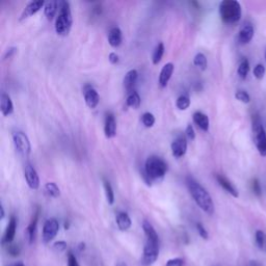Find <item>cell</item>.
<instances>
[{"instance_id": "cell-14", "label": "cell", "mask_w": 266, "mask_h": 266, "mask_svg": "<svg viewBox=\"0 0 266 266\" xmlns=\"http://www.w3.org/2000/svg\"><path fill=\"white\" fill-rule=\"evenodd\" d=\"M16 231H17V220L15 217H12L10 219L9 225L6 229V232H5V235L3 238V243L4 244H11L15 238Z\"/></svg>"}, {"instance_id": "cell-2", "label": "cell", "mask_w": 266, "mask_h": 266, "mask_svg": "<svg viewBox=\"0 0 266 266\" xmlns=\"http://www.w3.org/2000/svg\"><path fill=\"white\" fill-rule=\"evenodd\" d=\"M59 16L56 21V31L59 35H68L72 27V14H71L70 4L68 2H59Z\"/></svg>"}, {"instance_id": "cell-4", "label": "cell", "mask_w": 266, "mask_h": 266, "mask_svg": "<svg viewBox=\"0 0 266 266\" xmlns=\"http://www.w3.org/2000/svg\"><path fill=\"white\" fill-rule=\"evenodd\" d=\"M241 6L236 0H224L220 5V15L222 20L226 23L233 24L240 20Z\"/></svg>"}, {"instance_id": "cell-1", "label": "cell", "mask_w": 266, "mask_h": 266, "mask_svg": "<svg viewBox=\"0 0 266 266\" xmlns=\"http://www.w3.org/2000/svg\"><path fill=\"white\" fill-rule=\"evenodd\" d=\"M186 185L191 194V197L193 198L194 202L197 203V205L205 212V214L209 216L214 215L215 204L209 192L198 181L191 178V177H187L186 178Z\"/></svg>"}, {"instance_id": "cell-31", "label": "cell", "mask_w": 266, "mask_h": 266, "mask_svg": "<svg viewBox=\"0 0 266 266\" xmlns=\"http://www.w3.org/2000/svg\"><path fill=\"white\" fill-rule=\"evenodd\" d=\"M104 189H105V196L106 200H108L109 204L113 205L115 203V193L113 190V187L109 181H104Z\"/></svg>"}, {"instance_id": "cell-13", "label": "cell", "mask_w": 266, "mask_h": 266, "mask_svg": "<svg viewBox=\"0 0 266 266\" xmlns=\"http://www.w3.org/2000/svg\"><path fill=\"white\" fill-rule=\"evenodd\" d=\"M104 133L108 138H113L117 134V122L113 114H109L105 119Z\"/></svg>"}, {"instance_id": "cell-35", "label": "cell", "mask_w": 266, "mask_h": 266, "mask_svg": "<svg viewBox=\"0 0 266 266\" xmlns=\"http://www.w3.org/2000/svg\"><path fill=\"white\" fill-rule=\"evenodd\" d=\"M265 75V67L262 64H258L254 69V76L257 79H262Z\"/></svg>"}, {"instance_id": "cell-44", "label": "cell", "mask_w": 266, "mask_h": 266, "mask_svg": "<svg viewBox=\"0 0 266 266\" xmlns=\"http://www.w3.org/2000/svg\"><path fill=\"white\" fill-rule=\"evenodd\" d=\"M109 59H110V62L112 63V64H117L118 62H119V57H118V55H117V53H115V52H112L111 53V55H110V57H109Z\"/></svg>"}, {"instance_id": "cell-6", "label": "cell", "mask_w": 266, "mask_h": 266, "mask_svg": "<svg viewBox=\"0 0 266 266\" xmlns=\"http://www.w3.org/2000/svg\"><path fill=\"white\" fill-rule=\"evenodd\" d=\"M159 256V239H147L143 258H141V265L143 266H151L153 265Z\"/></svg>"}, {"instance_id": "cell-47", "label": "cell", "mask_w": 266, "mask_h": 266, "mask_svg": "<svg viewBox=\"0 0 266 266\" xmlns=\"http://www.w3.org/2000/svg\"><path fill=\"white\" fill-rule=\"evenodd\" d=\"M14 266H24V264H23V263H21V262H19V263H17V264H15Z\"/></svg>"}, {"instance_id": "cell-37", "label": "cell", "mask_w": 266, "mask_h": 266, "mask_svg": "<svg viewBox=\"0 0 266 266\" xmlns=\"http://www.w3.org/2000/svg\"><path fill=\"white\" fill-rule=\"evenodd\" d=\"M68 266H80L78 263L77 257L72 251H70L68 253Z\"/></svg>"}, {"instance_id": "cell-26", "label": "cell", "mask_w": 266, "mask_h": 266, "mask_svg": "<svg viewBox=\"0 0 266 266\" xmlns=\"http://www.w3.org/2000/svg\"><path fill=\"white\" fill-rule=\"evenodd\" d=\"M45 192L51 198H59L61 190L55 182H49L45 185Z\"/></svg>"}, {"instance_id": "cell-46", "label": "cell", "mask_w": 266, "mask_h": 266, "mask_svg": "<svg viewBox=\"0 0 266 266\" xmlns=\"http://www.w3.org/2000/svg\"><path fill=\"white\" fill-rule=\"evenodd\" d=\"M116 266H128V264L126 262H124V261H119Z\"/></svg>"}, {"instance_id": "cell-29", "label": "cell", "mask_w": 266, "mask_h": 266, "mask_svg": "<svg viewBox=\"0 0 266 266\" xmlns=\"http://www.w3.org/2000/svg\"><path fill=\"white\" fill-rule=\"evenodd\" d=\"M255 239H256V244L259 249L266 253V234L263 231H261V230H258L256 232Z\"/></svg>"}, {"instance_id": "cell-24", "label": "cell", "mask_w": 266, "mask_h": 266, "mask_svg": "<svg viewBox=\"0 0 266 266\" xmlns=\"http://www.w3.org/2000/svg\"><path fill=\"white\" fill-rule=\"evenodd\" d=\"M59 9V2H48L44 6V14L48 20H52L55 18Z\"/></svg>"}, {"instance_id": "cell-12", "label": "cell", "mask_w": 266, "mask_h": 266, "mask_svg": "<svg viewBox=\"0 0 266 266\" xmlns=\"http://www.w3.org/2000/svg\"><path fill=\"white\" fill-rule=\"evenodd\" d=\"M254 38V27L251 23H244L238 33V42L241 45L249 44Z\"/></svg>"}, {"instance_id": "cell-7", "label": "cell", "mask_w": 266, "mask_h": 266, "mask_svg": "<svg viewBox=\"0 0 266 266\" xmlns=\"http://www.w3.org/2000/svg\"><path fill=\"white\" fill-rule=\"evenodd\" d=\"M13 139H14V144H15V148L17 152L19 153L22 157L27 158L31 151L30 141L27 135L22 131H16L13 134Z\"/></svg>"}, {"instance_id": "cell-38", "label": "cell", "mask_w": 266, "mask_h": 266, "mask_svg": "<svg viewBox=\"0 0 266 266\" xmlns=\"http://www.w3.org/2000/svg\"><path fill=\"white\" fill-rule=\"evenodd\" d=\"M9 254L13 257H17V256H19L20 255V246L18 245V244H9Z\"/></svg>"}, {"instance_id": "cell-8", "label": "cell", "mask_w": 266, "mask_h": 266, "mask_svg": "<svg viewBox=\"0 0 266 266\" xmlns=\"http://www.w3.org/2000/svg\"><path fill=\"white\" fill-rule=\"evenodd\" d=\"M60 231V224L56 219H49L43 226L42 238L45 243H49L56 238Z\"/></svg>"}, {"instance_id": "cell-40", "label": "cell", "mask_w": 266, "mask_h": 266, "mask_svg": "<svg viewBox=\"0 0 266 266\" xmlns=\"http://www.w3.org/2000/svg\"><path fill=\"white\" fill-rule=\"evenodd\" d=\"M53 249H55V251H57L58 253H62L64 252L66 249H67V242L65 241H58L56 242L55 244H53Z\"/></svg>"}, {"instance_id": "cell-42", "label": "cell", "mask_w": 266, "mask_h": 266, "mask_svg": "<svg viewBox=\"0 0 266 266\" xmlns=\"http://www.w3.org/2000/svg\"><path fill=\"white\" fill-rule=\"evenodd\" d=\"M185 133H186V136H187V138H189V139H194V137H196V133H194V129H193V127L191 126V125H188L187 127H186V131H185Z\"/></svg>"}, {"instance_id": "cell-22", "label": "cell", "mask_w": 266, "mask_h": 266, "mask_svg": "<svg viewBox=\"0 0 266 266\" xmlns=\"http://www.w3.org/2000/svg\"><path fill=\"white\" fill-rule=\"evenodd\" d=\"M117 225L118 228L121 230V231H127L128 229H130L132 222L130 217L128 216V214L126 212H120V214L117 216Z\"/></svg>"}, {"instance_id": "cell-45", "label": "cell", "mask_w": 266, "mask_h": 266, "mask_svg": "<svg viewBox=\"0 0 266 266\" xmlns=\"http://www.w3.org/2000/svg\"><path fill=\"white\" fill-rule=\"evenodd\" d=\"M0 219L2 220L5 219V209L3 206H0Z\"/></svg>"}, {"instance_id": "cell-10", "label": "cell", "mask_w": 266, "mask_h": 266, "mask_svg": "<svg viewBox=\"0 0 266 266\" xmlns=\"http://www.w3.org/2000/svg\"><path fill=\"white\" fill-rule=\"evenodd\" d=\"M84 100L90 109H95L99 104V94L91 85H86L84 87Z\"/></svg>"}, {"instance_id": "cell-15", "label": "cell", "mask_w": 266, "mask_h": 266, "mask_svg": "<svg viewBox=\"0 0 266 266\" xmlns=\"http://www.w3.org/2000/svg\"><path fill=\"white\" fill-rule=\"evenodd\" d=\"M44 6H45V3L43 2V0H39V2H32V3L28 4L25 7V9H24V11L20 17V20H24V19H26V18H28L34 14H37Z\"/></svg>"}, {"instance_id": "cell-41", "label": "cell", "mask_w": 266, "mask_h": 266, "mask_svg": "<svg viewBox=\"0 0 266 266\" xmlns=\"http://www.w3.org/2000/svg\"><path fill=\"white\" fill-rule=\"evenodd\" d=\"M184 261L181 258H174L167 262L166 266H183Z\"/></svg>"}, {"instance_id": "cell-48", "label": "cell", "mask_w": 266, "mask_h": 266, "mask_svg": "<svg viewBox=\"0 0 266 266\" xmlns=\"http://www.w3.org/2000/svg\"><path fill=\"white\" fill-rule=\"evenodd\" d=\"M265 59H266V52H265Z\"/></svg>"}, {"instance_id": "cell-9", "label": "cell", "mask_w": 266, "mask_h": 266, "mask_svg": "<svg viewBox=\"0 0 266 266\" xmlns=\"http://www.w3.org/2000/svg\"><path fill=\"white\" fill-rule=\"evenodd\" d=\"M24 176H25V180H26L28 186L31 189H38L40 187L39 175H38L37 171H35V169L31 165L27 164L25 166Z\"/></svg>"}, {"instance_id": "cell-3", "label": "cell", "mask_w": 266, "mask_h": 266, "mask_svg": "<svg viewBox=\"0 0 266 266\" xmlns=\"http://www.w3.org/2000/svg\"><path fill=\"white\" fill-rule=\"evenodd\" d=\"M168 170L167 164L162 158L157 156H151L147 159L145 165V176L148 178V182L159 181L163 179Z\"/></svg>"}, {"instance_id": "cell-23", "label": "cell", "mask_w": 266, "mask_h": 266, "mask_svg": "<svg viewBox=\"0 0 266 266\" xmlns=\"http://www.w3.org/2000/svg\"><path fill=\"white\" fill-rule=\"evenodd\" d=\"M123 41V35L122 31L119 27H114L109 32V43L113 47H119L122 44Z\"/></svg>"}, {"instance_id": "cell-36", "label": "cell", "mask_w": 266, "mask_h": 266, "mask_svg": "<svg viewBox=\"0 0 266 266\" xmlns=\"http://www.w3.org/2000/svg\"><path fill=\"white\" fill-rule=\"evenodd\" d=\"M196 227H197V231H198L199 235H200V236H201L203 239L207 240V239L209 238V234H208V232H207L206 228L203 226V224H201V223H198Z\"/></svg>"}, {"instance_id": "cell-27", "label": "cell", "mask_w": 266, "mask_h": 266, "mask_svg": "<svg viewBox=\"0 0 266 266\" xmlns=\"http://www.w3.org/2000/svg\"><path fill=\"white\" fill-rule=\"evenodd\" d=\"M126 103H127V106H129V108H132L134 110L138 109L139 105H140V97L138 95V93L136 92H132L128 95L127 97V100H126Z\"/></svg>"}, {"instance_id": "cell-28", "label": "cell", "mask_w": 266, "mask_h": 266, "mask_svg": "<svg viewBox=\"0 0 266 266\" xmlns=\"http://www.w3.org/2000/svg\"><path fill=\"white\" fill-rule=\"evenodd\" d=\"M249 71H250V63L246 59H244L239 64L237 73L241 79H245L247 77V74H249Z\"/></svg>"}, {"instance_id": "cell-5", "label": "cell", "mask_w": 266, "mask_h": 266, "mask_svg": "<svg viewBox=\"0 0 266 266\" xmlns=\"http://www.w3.org/2000/svg\"><path fill=\"white\" fill-rule=\"evenodd\" d=\"M253 136L254 143L259 154L263 157L266 156V132L262 125V122L258 117L253 121Z\"/></svg>"}, {"instance_id": "cell-20", "label": "cell", "mask_w": 266, "mask_h": 266, "mask_svg": "<svg viewBox=\"0 0 266 266\" xmlns=\"http://www.w3.org/2000/svg\"><path fill=\"white\" fill-rule=\"evenodd\" d=\"M0 110L5 117H8L13 114L14 112V105L9 95L3 94L0 98Z\"/></svg>"}, {"instance_id": "cell-19", "label": "cell", "mask_w": 266, "mask_h": 266, "mask_svg": "<svg viewBox=\"0 0 266 266\" xmlns=\"http://www.w3.org/2000/svg\"><path fill=\"white\" fill-rule=\"evenodd\" d=\"M38 220H39V212L35 214L30 222V224L28 225L27 229H26V236L28 239V242L30 244H32L35 240V235H37V227H38Z\"/></svg>"}, {"instance_id": "cell-25", "label": "cell", "mask_w": 266, "mask_h": 266, "mask_svg": "<svg viewBox=\"0 0 266 266\" xmlns=\"http://www.w3.org/2000/svg\"><path fill=\"white\" fill-rule=\"evenodd\" d=\"M164 53H165V46H164V43H159L154 52H153V56H152V62L154 65H158L159 63H161L163 57H164Z\"/></svg>"}, {"instance_id": "cell-17", "label": "cell", "mask_w": 266, "mask_h": 266, "mask_svg": "<svg viewBox=\"0 0 266 266\" xmlns=\"http://www.w3.org/2000/svg\"><path fill=\"white\" fill-rule=\"evenodd\" d=\"M216 178H217L219 184H220V185H221V186H222L227 192H229V193L231 194V196H233L234 198H238V196H239L238 190L236 189V187H235L231 182H230V181L226 178V177H224V176H222V175H217V176H216Z\"/></svg>"}, {"instance_id": "cell-30", "label": "cell", "mask_w": 266, "mask_h": 266, "mask_svg": "<svg viewBox=\"0 0 266 266\" xmlns=\"http://www.w3.org/2000/svg\"><path fill=\"white\" fill-rule=\"evenodd\" d=\"M190 105V99L187 95H182L180 96L176 101V106L180 111H186Z\"/></svg>"}, {"instance_id": "cell-16", "label": "cell", "mask_w": 266, "mask_h": 266, "mask_svg": "<svg viewBox=\"0 0 266 266\" xmlns=\"http://www.w3.org/2000/svg\"><path fill=\"white\" fill-rule=\"evenodd\" d=\"M174 72V65L172 63H168L162 69L161 75H159V84L163 87H166L173 75Z\"/></svg>"}, {"instance_id": "cell-18", "label": "cell", "mask_w": 266, "mask_h": 266, "mask_svg": "<svg viewBox=\"0 0 266 266\" xmlns=\"http://www.w3.org/2000/svg\"><path fill=\"white\" fill-rule=\"evenodd\" d=\"M137 77H138V74H137V71L136 70H130L127 72V74L125 75V77H124V87H125V90L130 94L132 93L133 91V87L137 81Z\"/></svg>"}, {"instance_id": "cell-32", "label": "cell", "mask_w": 266, "mask_h": 266, "mask_svg": "<svg viewBox=\"0 0 266 266\" xmlns=\"http://www.w3.org/2000/svg\"><path fill=\"white\" fill-rule=\"evenodd\" d=\"M193 64L194 66H197L199 69L204 71L207 68V58L205 57V55H203V53H198V55L194 57Z\"/></svg>"}, {"instance_id": "cell-43", "label": "cell", "mask_w": 266, "mask_h": 266, "mask_svg": "<svg viewBox=\"0 0 266 266\" xmlns=\"http://www.w3.org/2000/svg\"><path fill=\"white\" fill-rule=\"evenodd\" d=\"M16 51H17V48H16V47H12V48L8 49V51L6 52V55H5V60H7V59H11V58L15 55Z\"/></svg>"}, {"instance_id": "cell-11", "label": "cell", "mask_w": 266, "mask_h": 266, "mask_svg": "<svg viewBox=\"0 0 266 266\" xmlns=\"http://www.w3.org/2000/svg\"><path fill=\"white\" fill-rule=\"evenodd\" d=\"M186 151H187V141H186L185 137L180 136L173 141L172 153H173L174 157L180 158V157L185 155Z\"/></svg>"}, {"instance_id": "cell-39", "label": "cell", "mask_w": 266, "mask_h": 266, "mask_svg": "<svg viewBox=\"0 0 266 266\" xmlns=\"http://www.w3.org/2000/svg\"><path fill=\"white\" fill-rule=\"evenodd\" d=\"M251 186H252L253 192L256 194V196H261L262 188H261V185H260V182H259L258 179H253V181L251 183Z\"/></svg>"}, {"instance_id": "cell-21", "label": "cell", "mask_w": 266, "mask_h": 266, "mask_svg": "<svg viewBox=\"0 0 266 266\" xmlns=\"http://www.w3.org/2000/svg\"><path fill=\"white\" fill-rule=\"evenodd\" d=\"M192 119L200 129H202L203 131L209 130V118L205 114H203L202 112H196L193 114Z\"/></svg>"}, {"instance_id": "cell-34", "label": "cell", "mask_w": 266, "mask_h": 266, "mask_svg": "<svg viewBox=\"0 0 266 266\" xmlns=\"http://www.w3.org/2000/svg\"><path fill=\"white\" fill-rule=\"evenodd\" d=\"M235 98H236L237 100H239L240 102H242V103H250V101H251V97H250V95L247 94L245 91H241V90L236 92V94H235Z\"/></svg>"}, {"instance_id": "cell-33", "label": "cell", "mask_w": 266, "mask_h": 266, "mask_svg": "<svg viewBox=\"0 0 266 266\" xmlns=\"http://www.w3.org/2000/svg\"><path fill=\"white\" fill-rule=\"evenodd\" d=\"M141 123L144 124L145 127L151 128L155 124V117L151 113H145L141 116Z\"/></svg>"}]
</instances>
